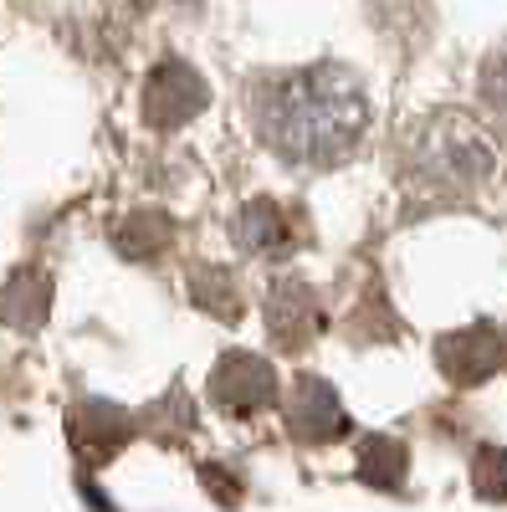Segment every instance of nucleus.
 <instances>
[{
	"mask_svg": "<svg viewBox=\"0 0 507 512\" xmlns=\"http://www.w3.org/2000/svg\"><path fill=\"white\" fill-rule=\"evenodd\" d=\"M251 123H257V139L277 159L328 169L359 149L369 128V98H364V82L338 62L292 67L257 82Z\"/></svg>",
	"mask_w": 507,
	"mask_h": 512,
	"instance_id": "f257e3e1",
	"label": "nucleus"
},
{
	"mask_svg": "<svg viewBox=\"0 0 507 512\" xmlns=\"http://www.w3.org/2000/svg\"><path fill=\"white\" fill-rule=\"evenodd\" d=\"M497 169L487 134L461 113H431L400 149V180L415 200H461Z\"/></svg>",
	"mask_w": 507,
	"mask_h": 512,
	"instance_id": "f03ea898",
	"label": "nucleus"
},
{
	"mask_svg": "<svg viewBox=\"0 0 507 512\" xmlns=\"http://www.w3.org/2000/svg\"><path fill=\"white\" fill-rule=\"evenodd\" d=\"M210 400L216 410L246 420V415H262L277 405V369L262 359V354H246V349H231L216 359L210 369Z\"/></svg>",
	"mask_w": 507,
	"mask_h": 512,
	"instance_id": "7ed1b4c3",
	"label": "nucleus"
},
{
	"mask_svg": "<svg viewBox=\"0 0 507 512\" xmlns=\"http://www.w3.org/2000/svg\"><path fill=\"white\" fill-rule=\"evenodd\" d=\"M282 420H287L292 441H303V446H333L338 436H349V415L323 374H298L287 384Z\"/></svg>",
	"mask_w": 507,
	"mask_h": 512,
	"instance_id": "20e7f679",
	"label": "nucleus"
},
{
	"mask_svg": "<svg viewBox=\"0 0 507 512\" xmlns=\"http://www.w3.org/2000/svg\"><path fill=\"white\" fill-rule=\"evenodd\" d=\"M507 364V333L497 323H472V328H456L446 338H436V369L472 390V384H487L497 369Z\"/></svg>",
	"mask_w": 507,
	"mask_h": 512,
	"instance_id": "39448f33",
	"label": "nucleus"
},
{
	"mask_svg": "<svg viewBox=\"0 0 507 512\" xmlns=\"http://www.w3.org/2000/svg\"><path fill=\"white\" fill-rule=\"evenodd\" d=\"M205 103H210L205 77L190 62H180V57L159 62L149 72V82H144V118H149V128H164V134L169 128H185Z\"/></svg>",
	"mask_w": 507,
	"mask_h": 512,
	"instance_id": "423d86ee",
	"label": "nucleus"
},
{
	"mask_svg": "<svg viewBox=\"0 0 507 512\" xmlns=\"http://www.w3.org/2000/svg\"><path fill=\"white\" fill-rule=\"evenodd\" d=\"M129 436H134V415L113 400H77L67 410V441H72L77 461H88V466L113 461L129 446Z\"/></svg>",
	"mask_w": 507,
	"mask_h": 512,
	"instance_id": "0eeeda50",
	"label": "nucleus"
},
{
	"mask_svg": "<svg viewBox=\"0 0 507 512\" xmlns=\"http://www.w3.org/2000/svg\"><path fill=\"white\" fill-rule=\"evenodd\" d=\"M323 328V303L318 292L303 277H277L267 287V333L277 338L282 354H298L308 349Z\"/></svg>",
	"mask_w": 507,
	"mask_h": 512,
	"instance_id": "6e6552de",
	"label": "nucleus"
},
{
	"mask_svg": "<svg viewBox=\"0 0 507 512\" xmlns=\"http://www.w3.org/2000/svg\"><path fill=\"white\" fill-rule=\"evenodd\" d=\"M231 236H236V246L246 256L277 262V256H287L292 246H298V216H292L287 205H277V200H251V205H241Z\"/></svg>",
	"mask_w": 507,
	"mask_h": 512,
	"instance_id": "1a4fd4ad",
	"label": "nucleus"
},
{
	"mask_svg": "<svg viewBox=\"0 0 507 512\" xmlns=\"http://www.w3.org/2000/svg\"><path fill=\"white\" fill-rule=\"evenodd\" d=\"M354 477L374 492H400L410 477V451L395 436H364L359 441V461H354Z\"/></svg>",
	"mask_w": 507,
	"mask_h": 512,
	"instance_id": "9d476101",
	"label": "nucleus"
},
{
	"mask_svg": "<svg viewBox=\"0 0 507 512\" xmlns=\"http://www.w3.org/2000/svg\"><path fill=\"white\" fill-rule=\"evenodd\" d=\"M169 241H175V226H169V216H159V210H134V216H123V226L113 231V246L129 256V262H149V256H159Z\"/></svg>",
	"mask_w": 507,
	"mask_h": 512,
	"instance_id": "9b49d317",
	"label": "nucleus"
},
{
	"mask_svg": "<svg viewBox=\"0 0 507 512\" xmlns=\"http://www.w3.org/2000/svg\"><path fill=\"white\" fill-rule=\"evenodd\" d=\"M47 308H52V282H47V272H16V282L0 292V313H6L16 328H36L41 318H47Z\"/></svg>",
	"mask_w": 507,
	"mask_h": 512,
	"instance_id": "f8f14e48",
	"label": "nucleus"
},
{
	"mask_svg": "<svg viewBox=\"0 0 507 512\" xmlns=\"http://www.w3.org/2000/svg\"><path fill=\"white\" fill-rule=\"evenodd\" d=\"M190 297L210 318H241V287L226 267H190Z\"/></svg>",
	"mask_w": 507,
	"mask_h": 512,
	"instance_id": "ddd939ff",
	"label": "nucleus"
},
{
	"mask_svg": "<svg viewBox=\"0 0 507 512\" xmlns=\"http://www.w3.org/2000/svg\"><path fill=\"white\" fill-rule=\"evenodd\" d=\"M472 487L482 502H507V446H482L472 456Z\"/></svg>",
	"mask_w": 507,
	"mask_h": 512,
	"instance_id": "4468645a",
	"label": "nucleus"
},
{
	"mask_svg": "<svg viewBox=\"0 0 507 512\" xmlns=\"http://www.w3.org/2000/svg\"><path fill=\"white\" fill-rule=\"evenodd\" d=\"M477 88H482V108L492 113V123L507 128V47H497V52L482 62Z\"/></svg>",
	"mask_w": 507,
	"mask_h": 512,
	"instance_id": "2eb2a0df",
	"label": "nucleus"
}]
</instances>
